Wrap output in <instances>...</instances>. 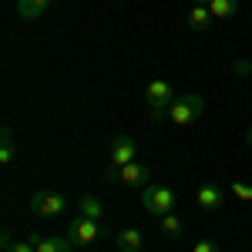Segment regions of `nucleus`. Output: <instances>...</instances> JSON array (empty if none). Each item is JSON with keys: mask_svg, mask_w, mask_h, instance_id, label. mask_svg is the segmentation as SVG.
Segmentation results:
<instances>
[{"mask_svg": "<svg viewBox=\"0 0 252 252\" xmlns=\"http://www.w3.org/2000/svg\"><path fill=\"white\" fill-rule=\"evenodd\" d=\"M14 161V131L3 128L0 131V165H10Z\"/></svg>", "mask_w": 252, "mask_h": 252, "instance_id": "nucleus-16", "label": "nucleus"}, {"mask_svg": "<svg viewBox=\"0 0 252 252\" xmlns=\"http://www.w3.org/2000/svg\"><path fill=\"white\" fill-rule=\"evenodd\" d=\"M249 78H252V61H249Z\"/></svg>", "mask_w": 252, "mask_h": 252, "instance_id": "nucleus-23", "label": "nucleus"}, {"mask_svg": "<svg viewBox=\"0 0 252 252\" xmlns=\"http://www.w3.org/2000/svg\"><path fill=\"white\" fill-rule=\"evenodd\" d=\"M229 192H232L235 198H242V202H252V185H249V182H232Z\"/></svg>", "mask_w": 252, "mask_h": 252, "instance_id": "nucleus-18", "label": "nucleus"}, {"mask_svg": "<svg viewBox=\"0 0 252 252\" xmlns=\"http://www.w3.org/2000/svg\"><path fill=\"white\" fill-rule=\"evenodd\" d=\"M138 155V145H135V138H128V135H115V141H111V165L115 168H125V165H131Z\"/></svg>", "mask_w": 252, "mask_h": 252, "instance_id": "nucleus-6", "label": "nucleus"}, {"mask_svg": "<svg viewBox=\"0 0 252 252\" xmlns=\"http://www.w3.org/2000/svg\"><path fill=\"white\" fill-rule=\"evenodd\" d=\"M3 252H37L31 239H7L3 235Z\"/></svg>", "mask_w": 252, "mask_h": 252, "instance_id": "nucleus-17", "label": "nucleus"}, {"mask_svg": "<svg viewBox=\"0 0 252 252\" xmlns=\"http://www.w3.org/2000/svg\"><path fill=\"white\" fill-rule=\"evenodd\" d=\"M212 0H192V7H209Z\"/></svg>", "mask_w": 252, "mask_h": 252, "instance_id": "nucleus-21", "label": "nucleus"}, {"mask_svg": "<svg viewBox=\"0 0 252 252\" xmlns=\"http://www.w3.org/2000/svg\"><path fill=\"white\" fill-rule=\"evenodd\" d=\"M121 182L128 185V189H141V185H152V168L148 165H141V161H131V165H125L121 168Z\"/></svg>", "mask_w": 252, "mask_h": 252, "instance_id": "nucleus-7", "label": "nucleus"}, {"mask_svg": "<svg viewBox=\"0 0 252 252\" xmlns=\"http://www.w3.org/2000/svg\"><path fill=\"white\" fill-rule=\"evenodd\" d=\"M246 141H249V145H252V128H246Z\"/></svg>", "mask_w": 252, "mask_h": 252, "instance_id": "nucleus-22", "label": "nucleus"}, {"mask_svg": "<svg viewBox=\"0 0 252 252\" xmlns=\"http://www.w3.org/2000/svg\"><path fill=\"white\" fill-rule=\"evenodd\" d=\"M141 242H145V235L138 232V229H125V232L115 235L118 252H138V249H141Z\"/></svg>", "mask_w": 252, "mask_h": 252, "instance_id": "nucleus-10", "label": "nucleus"}, {"mask_svg": "<svg viewBox=\"0 0 252 252\" xmlns=\"http://www.w3.org/2000/svg\"><path fill=\"white\" fill-rule=\"evenodd\" d=\"M195 202H198V209H205V212H215V209H222V202H225V192H222L219 185H202V189L195 192Z\"/></svg>", "mask_w": 252, "mask_h": 252, "instance_id": "nucleus-9", "label": "nucleus"}, {"mask_svg": "<svg viewBox=\"0 0 252 252\" xmlns=\"http://www.w3.org/2000/svg\"><path fill=\"white\" fill-rule=\"evenodd\" d=\"M37 252H74V242L67 235H27Z\"/></svg>", "mask_w": 252, "mask_h": 252, "instance_id": "nucleus-8", "label": "nucleus"}, {"mask_svg": "<svg viewBox=\"0 0 252 252\" xmlns=\"http://www.w3.org/2000/svg\"><path fill=\"white\" fill-rule=\"evenodd\" d=\"M235 74H249V61H235Z\"/></svg>", "mask_w": 252, "mask_h": 252, "instance_id": "nucleus-20", "label": "nucleus"}, {"mask_svg": "<svg viewBox=\"0 0 252 252\" xmlns=\"http://www.w3.org/2000/svg\"><path fill=\"white\" fill-rule=\"evenodd\" d=\"M192 252H219V246L215 242H209V239H202V242H195Z\"/></svg>", "mask_w": 252, "mask_h": 252, "instance_id": "nucleus-19", "label": "nucleus"}, {"mask_svg": "<svg viewBox=\"0 0 252 252\" xmlns=\"http://www.w3.org/2000/svg\"><path fill=\"white\" fill-rule=\"evenodd\" d=\"M212 10H209V7H192V10H189V27H192V31H198V34H202V31H209V24H212Z\"/></svg>", "mask_w": 252, "mask_h": 252, "instance_id": "nucleus-12", "label": "nucleus"}, {"mask_svg": "<svg viewBox=\"0 0 252 252\" xmlns=\"http://www.w3.org/2000/svg\"><path fill=\"white\" fill-rule=\"evenodd\" d=\"M209 10H212L215 20H229V17H235V10H239V0H212Z\"/></svg>", "mask_w": 252, "mask_h": 252, "instance_id": "nucleus-14", "label": "nucleus"}, {"mask_svg": "<svg viewBox=\"0 0 252 252\" xmlns=\"http://www.w3.org/2000/svg\"><path fill=\"white\" fill-rule=\"evenodd\" d=\"M202 115H205V97L202 94H182V97H175L172 108H168V118L175 125H192Z\"/></svg>", "mask_w": 252, "mask_h": 252, "instance_id": "nucleus-2", "label": "nucleus"}, {"mask_svg": "<svg viewBox=\"0 0 252 252\" xmlns=\"http://www.w3.org/2000/svg\"><path fill=\"white\" fill-rule=\"evenodd\" d=\"M158 222H161V232H165V239H182V219H178L175 212L161 215Z\"/></svg>", "mask_w": 252, "mask_h": 252, "instance_id": "nucleus-15", "label": "nucleus"}, {"mask_svg": "<svg viewBox=\"0 0 252 252\" xmlns=\"http://www.w3.org/2000/svg\"><path fill=\"white\" fill-rule=\"evenodd\" d=\"M145 97H148V108H152V121H161V118H168V108H172L175 101V91L168 81H152L148 88H145Z\"/></svg>", "mask_w": 252, "mask_h": 252, "instance_id": "nucleus-3", "label": "nucleus"}, {"mask_svg": "<svg viewBox=\"0 0 252 252\" xmlns=\"http://www.w3.org/2000/svg\"><path fill=\"white\" fill-rule=\"evenodd\" d=\"M175 192L168 189V185H158V182H152V185H145V192H141V205H145V212L152 215V219H161V215L175 212Z\"/></svg>", "mask_w": 252, "mask_h": 252, "instance_id": "nucleus-1", "label": "nucleus"}, {"mask_svg": "<svg viewBox=\"0 0 252 252\" xmlns=\"http://www.w3.org/2000/svg\"><path fill=\"white\" fill-rule=\"evenodd\" d=\"M78 215H88V219H94V222H101L104 219V205L97 202L94 195H84L78 202Z\"/></svg>", "mask_w": 252, "mask_h": 252, "instance_id": "nucleus-13", "label": "nucleus"}, {"mask_svg": "<svg viewBox=\"0 0 252 252\" xmlns=\"http://www.w3.org/2000/svg\"><path fill=\"white\" fill-rule=\"evenodd\" d=\"M47 3L51 0H17V14L24 20H37L47 14Z\"/></svg>", "mask_w": 252, "mask_h": 252, "instance_id": "nucleus-11", "label": "nucleus"}, {"mask_svg": "<svg viewBox=\"0 0 252 252\" xmlns=\"http://www.w3.org/2000/svg\"><path fill=\"white\" fill-rule=\"evenodd\" d=\"M31 209L34 215H44V219H58L64 209H67V198L54 189H40V192L31 195Z\"/></svg>", "mask_w": 252, "mask_h": 252, "instance_id": "nucleus-4", "label": "nucleus"}, {"mask_svg": "<svg viewBox=\"0 0 252 252\" xmlns=\"http://www.w3.org/2000/svg\"><path fill=\"white\" fill-rule=\"evenodd\" d=\"M97 235H104V229H101V222L88 219V215H74L71 225H67V239H71L74 246H91Z\"/></svg>", "mask_w": 252, "mask_h": 252, "instance_id": "nucleus-5", "label": "nucleus"}]
</instances>
